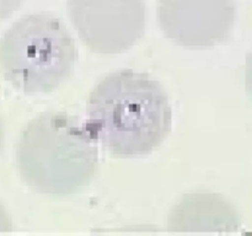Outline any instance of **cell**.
Returning <instances> with one entry per match:
<instances>
[{
  "mask_svg": "<svg viewBox=\"0 0 252 236\" xmlns=\"http://www.w3.org/2000/svg\"><path fill=\"white\" fill-rule=\"evenodd\" d=\"M86 116L97 143L120 159L154 152L172 127L171 105L164 86L149 74L130 69L107 74L94 86Z\"/></svg>",
  "mask_w": 252,
  "mask_h": 236,
  "instance_id": "obj_1",
  "label": "cell"
},
{
  "mask_svg": "<svg viewBox=\"0 0 252 236\" xmlns=\"http://www.w3.org/2000/svg\"><path fill=\"white\" fill-rule=\"evenodd\" d=\"M16 166L22 181L38 193L71 196L88 187L97 171V140L79 117L39 113L20 134Z\"/></svg>",
  "mask_w": 252,
  "mask_h": 236,
  "instance_id": "obj_2",
  "label": "cell"
},
{
  "mask_svg": "<svg viewBox=\"0 0 252 236\" xmlns=\"http://www.w3.org/2000/svg\"><path fill=\"white\" fill-rule=\"evenodd\" d=\"M76 60L70 31L49 12L25 15L0 38V73L21 92L57 90L70 78Z\"/></svg>",
  "mask_w": 252,
  "mask_h": 236,
  "instance_id": "obj_3",
  "label": "cell"
},
{
  "mask_svg": "<svg viewBox=\"0 0 252 236\" xmlns=\"http://www.w3.org/2000/svg\"><path fill=\"white\" fill-rule=\"evenodd\" d=\"M66 11L83 43L98 54L127 52L147 27L144 0H66Z\"/></svg>",
  "mask_w": 252,
  "mask_h": 236,
  "instance_id": "obj_4",
  "label": "cell"
},
{
  "mask_svg": "<svg viewBox=\"0 0 252 236\" xmlns=\"http://www.w3.org/2000/svg\"><path fill=\"white\" fill-rule=\"evenodd\" d=\"M157 10L162 33L185 48L224 43L235 26V0H158Z\"/></svg>",
  "mask_w": 252,
  "mask_h": 236,
  "instance_id": "obj_5",
  "label": "cell"
},
{
  "mask_svg": "<svg viewBox=\"0 0 252 236\" xmlns=\"http://www.w3.org/2000/svg\"><path fill=\"white\" fill-rule=\"evenodd\" d=\"M240 225V215L228 199L204 192L184 196L167 216L172 233H233Z\"/></svg>",
  "mask_w": 252,
  "mask_h": 236,
  "instance_id": "obj_6",
  "label": "cell"
},
{
  "mask_svg": "<svg viewBox=\"0 0 252 236\" xmlns=\"http://www.w3.org/2000/svg\"><path fill=\"white\" fill-rule=\"evenodd\" d=\"M25 0H0V21L11 17Z\"/></svg>",
  "mask_w": 252,
  "mask_h": 236,
  "instance_id": "obj_7",
  "label": "cell"
},
{
  "mask_svg": "<svg viewBox=\"0 0 252 236\" xmlns=\"http://www.w3.org/2000/svg\"><path fill=\"white\" fill-rule=\"evenodd\" d=\"M12 229H14V224H12L11 218L2 204H0V233H11Z\"/></svg>",
  "mask_w": 252,
  "mask_h": 236,
  "instance_id": "obj_8",
  "label": "cell"
},
{
  "mask_svg": "<svg viewBox=\"0 0 252 236\" xmlns=\"http://www.w3.org/2000/svg\"><path fill=\"white\" fill-rule=\"evenodd\" d=\"M245 86L246 91L252 98V51L246 57L245 63Z\"/></svg>",
  "mask_w": 252,
  "mask_h": 236,
  "instance_id": "obj_9",
  "label": "cell"
},
{
  "mask_svg": "<svg viewBox=\"0 0 252 236\" xmlns=\"http://www.w3.org/2000/svg\"><path fill=\"white\" fill-rule=\"evenodd\" d=\"M2 139H4V128H2V122L1 118H0V150L2 147Z\"/></svg>",
  "mask_w": 252,
  "mask_h": 236,
  "instance_id": "obj_10",
  "label": "cell"
}]
</instances>
